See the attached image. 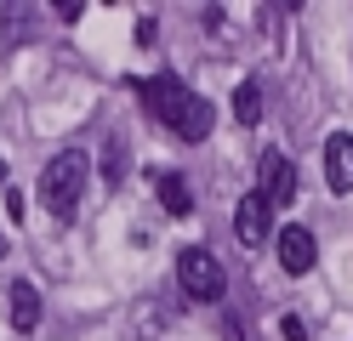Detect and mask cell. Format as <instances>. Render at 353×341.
<instances>
[{"mask_svg":"<svg viewBox=\"0 0 353 341\" xmlns=\"http://www.w3.org/2000/svg\"><path fill=\"white\" fill-rule=\"evenodd\" d=\"M103 171H108V182H114V176L125 171V148H120V143H108V159H103Z\"/></svg>","mask_w":353,"mask_h":341,"instance_id":"7c38bea8","label":"cell"},{"mask_svg":"<svg viewBox=\"0 0 353 341\" xmlns=\"http://www.w3.org/2000/svg\"><path fill=\"white\" fill-rule=\"evenodd\" d=\"M23 211H29V205H23V194H17V188H6V216H12V222H23Z\"/></svg>","mask_w":353,"mask_h":341,"instance_id":"5bb4252c","label":"cell"},{"mask_svg":"<svg viewBox=\"0 0 353 341\" xmlns=\"http://www.w3.org/2000/svg\"><path fill=\"white\" fill-rule=\"evenodd\" d=\"M279 330H285V341H307V324H302L296 313H285V318H279Z\"/></svg>","mask_w":353,"mask_h":341,"instance_id":"4fadbf2b","label":"cell"},{"mask_svg":"<svg viewBox=\"0 0 353 341\" xmlns=\"http://www.w3.org/2000/svg\"><path fill=\"white\" fill-rule=\"evenodd\" d=\"M211 125H216V114H211V103H205V97H194V103L183 108V120H176L171 131L183 136V143H205V136H211Z\"/></svg>","mask_w":353,"mask_h":341,"instance_id":"9c48e42d","label":"cell"},{"mask_svg":"<svg viewBox=\"0 0 353 341\" xmlns=\"http://www.w3.org/2000/svg\"><path fill=\"white\" fill-rule=\"evenodd\" d=\"M314 262H319V245H314V234L307 227H279V267L291 273V279H302V273H314Z\"/></svg>","mask_w":353,"mask_h":341,"instance_id":"8992f818","label":"cell"},{"mask_svg":"<svg viewBox=\"0 0 353 341\" xmlns=\"http://www.w3.org/2000/svg\"><path fill=\"white\" fill-rule=\"evenodd\" d=\"M137 97H143V108L154 114V120L176 125V120H183V108L194 103V91L176 80V74H148V80H137Z\"/></svg>","mask_w":353,"mask_h":341,"instance_id":"3957f363","label":"cell"},{"mask_svg":"<svg viewBox=\"0 0 353 341\" xmlns=\"http://www.w3.org/2000/svg\"><path fill=\"white\" fill-rule=\"evenodd\" d=\"M176 285H183V296H194V302H223L228 273L205 245H188L183 256H176Z\"/></svg>","mask_w":353,"mask_h":341,"instance_id":"7a4b0ae2","label":"cell"},{"mask_svg":"<svg viewBox=\"0 0 353 341\" xmlns=\"http://www.w3.org/2000/svg\"><path fill=\"white\" fill-rule=\"evenodd\" d=\"M0 256H6V239H0Z\"/></svg>","mask_w":353,"mask_h":341,"instance_id":"2e32d148","label":"cell"},{"mask_svg":"<svg viewBox=\"0 0 353 341\" xmlns=\"http://www.w3.org/2000/svg\"><path fill=\"white\" fill-rule=\"evenodd\" d=\"M234 120H239V125H256V120H262V85H256V80H245V85L234 91Z\"/></svg>","mask_w":353,"mask_h":341,"instance_id":"8fae6325","label":"cell"},{"mask_svg":"<svg viewBox=\"0 0 353 341\" xmlns=\"http://www.w3.org/2000/svg\"><path fill=\"white\" fill-rule=\"evenodd\" d=\"M12 324H17V330H34V324H40V290H34L29 279L12 285Z\"/></svg>","mask_w":353,"mask_h":341,"instance_id":"30bf717a","label":"cell"},{"mask_svg":"<svg viewBox=\"0 0 353 341\" xmlns=\"http://www.w3.org/2000/svg\"><path fill=\"white\" fill-rule=\"evenodd\" d=\"M234 234H239V245H245V250H256L262 239H268V234H274V205H268V199H262L256 188H251L245 199H239V205H234Z\"/></svg>","mask_w":353,"mask_h":341,"instance_id":"5b68a950","label":"cell"},{"mask_svg":"<svg viewBox=\"0 0 353 341\" xmlns=\"http://www.w3.org/2000/svg\"><path fill=\"white\" fill-rule=\"evenodd\" d=\"M0 182H6V159H0Z\"/></svg>","mask_w":353,"mask_h":341,"instance_id":"9a60e30c","label":"cell"},{"mask_svg":"<svg viewBox=\"0 0 353 341\" xmlns=\"http://www.w3.org/2000/svg\"><path fill=\"white\" fill-rule=\"evenodd\" d=\"M325 182H330V194H353V136L347 131L325 136Z\"/></svg>","mask_w":353,"mask_h":341,"instance_id":"52a82bcc","label":"cell"},{"mask_svg":"<svg viewBox=\"0 0 353 341\" xmlns=\"http://www.w3.org/2000/svg\"><path fill=\"white\" fill-rule=\"evenodd\" d=\"M256 194L268 199V205H291L296 199V165L279 148H268V154L256 159Z\"/></svg>","mask_w":353,"mask_h":341,"instance_id":"277c9868","label":"cell"},{"mask_svg":"<svg viewBox=\"0 0 353 341\" xmlns=\"http://www.w3.org/2000/svg\"><path fill=\"white\" fill-rule=\"evenodd\" d=\"M85 176H92V159H85L80 148L52 154L46 171H40V205H46L57 222H69L74 205H80V194H85Z\"/></svg>","mask_w":353,"mask_h":341,"instance_id":"6da1fadb","label":"cell"},{"mask_svg":"<svg viewBox=\"0 0 353 341\" xmlns=\"http://www.w3.org/2000/svg\"><path fill=\"white\" fill-rule=\"evenodd\" d=\"M154 194H160L165 216H188V211H194V188H188V176H176V171L154 176Z\"/></svg>","mask_w":353,"mask_h":341,"instance_id":"ba28073f","label":"cell"}]
</instances>
